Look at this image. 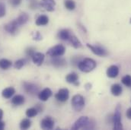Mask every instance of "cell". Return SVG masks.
<instances>
[{
	"label": "cell",
	"instance_id": "obj_32",
	"mask_svg": "<svg viewBox=\"0 0 131 130\" xmlns=\"http://www.w3.org/2000/svg\"><path fill=\"white\" fill-rule=\"evenodd\" d=\"M9 3L13 7H17L21 3V0H8Z\"/></svg>",
	"mask_w": 131,
	"mask_h": 130
},
{
	"label": "cell",
	"instance_id": "obj_7",
	"mask_svg": "<svg viewBox=\"0 0 131 130\" xmlns=\"http://www.w3.org/2000/svg\"><path fill=\"white\" fill-rule=\"evenodd\" d=\"M19 27H21L18 23L17 22L16 19L15 20H13L12 21H10L9 23H8L7 25H5V30L10 34H15L16 33Z\"/></svg>",
	"mask_w": 131,
	"mask_h": 130
},
{
	"label": "cell",
	"instance_id": "obj_20",
	"mask_svg": "<svg viewBox=\"0 0 131 130\" xmlns=\"http://www.w3.org/2000/svg\"><path fill=\"white\" fill-rule=\"evenodd\" d=\"M49 18L47 15H40L36 20V25L37 26H45L48 24Z\"/></svg>",
	"mask_w": 131,
	"mask_h": 130
},
{
	"label": "cell",
	"instance_id": "obj_6",
	"mask_svg": "<svg viewBox=\"0 0 131 130\" xmlns=\"http://www.w3.org/2000/svg\"><path fill=\"white\" fill-rule=\"evenodd\" d=\"M40 127L43 129H53L54 127V120L51 116H46L40 122Z\"/></svg>",
	"mask_w": 131,
	"mask_h": 130
},
{
	"label": "cell",
	"instance_id": "obj_14",
	"mask_svg": "<svg viewBox=\"0 0 131 130\" xmlns=\"http://www.w3.org/2000/svg\"><path fill=\"white\" fill-rule=\"evenodd\" d=\"M107 76L111 78H114L119 75V68L115 65H111L107 69Z\"/></svg>",
	"mask_w": 131,
	"mask_h": 130
},
{
	"label": "cell",
	"instance_id": "obj_15",
	"mask_svg": "<svg viewBox=\"0 0 131 130\" xmlns=\"http://www.w3.org/2000/svg\"><path fill=\"white\" fill-rule=\"evenodd\" d=\"M66 81L69 84L79 85V75L75 72L69 73L66 77Z\"/></svg>",
	"mask_w": 131,
	"mask_h": 130
},
{
	"label": "cell",
	"instance_id": "obj_8",
	"mask_svg": "<svg viewBox=\"0 0 131 130\" xmlns=\"http://www.w3.org/2000/svg\"><path fill=\"white\" fill-rule=\"evenodd\" d=\"M86 46L94 54L97 55L98 56H105L107 55V51L104 48H102L99 46H93L89 43H87Z\"/></svg>",
	"mask_w": 131,
	"mask_h": 130
},
{
	"label": "cell",
	"instance_id": "obj_22",
	"mask_svg": "<svg viewBox=\"0 0 131 130\" xmlns=\"http://www.w3.org/2000/svg\"><path fill=\"white\" fill-rule=\"evenodd\" d=\"M69 41L70 42L71 45L75 49H79V48H80L82 46V43L80 42V40L75 35L72 34L69 40Z\"/></svg>",
	"mask_w": 131,
	"mask_h": 130
},
{
	"label": "cell",
	"instance_id": "obj_23",
	"mask_svg": "<svg viewBox=\"0 0 131 130\" xmlns=\"http://www.w3.org/2000/svg\"><path fill=\"white\" fill-rule=\"evenodd\" d=\"M28 19H29V16L28 15V14H26V13H21V14L17 18L16 21H17V22L18 23V25H19L20 26H21V25H25V24L28 22Z\"/></svg>",
	"mask_w": 131,
	"mask_h": 130
},
{
	"label": "cell",
	"instance_id": "obj_29",
	"mask_svg": "<svg viewBox=\"0 0 131 130\" xmlns=\"http://www.w3.org/2000/svg\"><path fill=\"white\" fill-rule=\"evenodd\" d=\"M122 83L127 86V87H131V76L130 75H127L125 76H124L122 78V80H121Z\"/></svg>",
	"mask_w": 131,
	"mask_h": 130
},
{
	"label": "cell",
	"instance_id": "obj_11",
	"mask_svg": "<svg viewBox=\"0 0 131 130\" xmlns=\"http://www.w3.org/2000/svg\"><path fill=\"white\" fill-rule=\"evenodd\" d=\"M40 5L48 11H53L56 5V2L54 0H41Z\"/></svg>",
	"mask_w": 131,
	"mask_h": 130
},
{
	"label": "cell",
	"instance_id": "obj_25",
	"mask_svg": "<svg viewBox=\"0 0 131 130\" xmlns=\"http://www.w3.org/2000/svg\"><path fill=\"white\" fill-rule=\"evenodd\" d=\"M12 65V62L7 59H2L0 60V68L3 70L8 69Z\"/></svg>",
	"mask_w": 131,
	"mask_h": 130
},
{
	"label": "cell",
	"instance_id": "obj_33",
	"mask_svg": "<svg viewBox=\"0 0 131 130\" xmlns=\"http://www.w3.org/2000/svg\"><path fill=\"white\" fill-rule=\"evenodd\" d=\"M33 40H37V41L41 40H42V35L40 34V33L39 32V31H37V32L34 33V35L33 37Z\"/></svg>",
	"mask_w": 131,
	"mask_h": 130
},
{
	"label": "cell",
	"instance_id": "obj_5",
	"mask_svg": "<svg viewBox=\"0 0 131 130\" xmlns=\"http://www.w3.org/2000/svg\"><path fill=\"white\" fill-rule=\"evenodd\" d=\"M113 128L114 129L121 130L123 129V125L121 123V107L118 105L116 109L113 116Z\"/></svg>",
	"mask_w": 131,
	"mask_h": 130
},
{
	"label": "cell",
	"instance_id": "obj_35",
	"mask_svg": "<svg viewBox=\"0 0 131 130\" xmlns=\"http://www.w3.org/2000/svg\"><path fill=\"white\" fill-rule=\"evenodd\" d=\"M35 108L37 110L38 113H39V112H42V111H43V107H42V106H40V104H37V105H36V107H35Z\"/></svg>",
	"mask_w": 131,
	"mask_h": 130
},
{
	"label": "cell",
	"instance_id": "obj_37",
	"mask_svg": "<svg viewBox=\"0 0 131 130\" xmlns=\"http://www.w3.org/2000/svg\"><path fill=\"white\" fill-rule=\"evenodd\" d=\"M2 116H3V110L2 109H0V120H2Z\"/></svg>",
	"mask_w": 131,
	"mask_h": 130
},
{
	"label": "cell",
	"instance_id": "obj_12",
	"mask_svg": "<svg viewBox=\"0 0 131 130\" xmlns=\"http://www.w3.org/2000/svg\"><path fill=\"white\" fill-rule=\"evenodd\" d=\"M44 58H45L44 54L42 53H39V52H37V53L35 52L31 57L33 63L37 66H40L43 64L44 61Z\"/></svg>",
	"mask_w": 131,
	"mask_h": 130
},
{
	"label": "cell",
	"instance_id": "obj_18",
	"mask_svg": "<svg viewBox=\"0 0 131 130\" xmlns=\"http://www.w3.org/2000/svg\"><path fill=\"white\" fill-rule=\"evenodd\" d=\"M123 91V88L121 87V85L119 84H114L112 85L111 88V92L114 96H120L122 94Z\"/></svg>",
	"mask_w": 131,
	"mask_h": 130
},
{
	"label": "cell",
	"instance_id": "obj_1",
	"mask_svg": "<svg viewBox=\"0 0 131 130\" xmlns=\"http://www.w3.org/2000/svg\"><path fill=\"white\" fill-rule=\"evenodd\" d=\"M96 125L95 121L88 116H81L79 118L72 126V129H93Z\"/></svg>",
	"mask_w": 131,
	"mask_h": 130
},
{
	"label": "cell",
	"instance_id": "obj_27",
	"mask_svg": "<svg viewBox=\"0 0 131 130\" xmlns=\"http://www.w3.org/2000/svg\"><path fill=\"white\" fill-rule=\"evenodd\" d=\"M37 113H38V111L35 107L29 108L26 110V116L28 118H33V117L36 116L37 115Z\"/></svg>",
	"mask_w": 131,
	"mask_h": 130
},
{
	"label": "cell",
	"instance_id": "obj_4",
	"mask_svg": "<svg viewBox=\"0 0 131 130\" xmlns=\"http://www.w3.org/2000/svg\"><path fill=\"white\" fill-rule=\"evenodd\" d=\"M71 103H72V106L73 109L77 112L82 111L83 110V108L85 107V98L80 94L74 95L72 98Z\"/></svg>",
	"mask_w": 131,
	"mask_h": 130
},
{
	"label": "cell",
	"instance_id": "obj_17",
	"mask_svg": "<svg viewBox=\"0 0 131 130\" xmlns=\"http://www.w3.org/2000/svg\"><path fill=\"white\" fill-rule=\"evenodd\" d=\"M15 93V90L13 87H8L5 88L2 92V96L5 99H10Z\"/></svg>",
	"mask_w": 131,
	"mask_h": 130
},
{
	"label": "cell",
	"instance_id": "obj_36",
	"mask_svg": "<svg viewBox=\"0 0 131 130\" xmlns=\"http://www.w3.org/2000/svg\"><path fill=\"white\" fill-rule=\"evenodd\" d=\"M5 122H3V121L0 120V130L3 129L5 128Z\"/></svg>",
	"mask_w": 131,
	"mask_h": 130
},
{
	"label": "cell",
	"instance_id": "obj_13",
	"mask_svg": "<svg viewBox=\"0 0 131 130\" xmlns=\"http://www.w3.org/2000/svg\"><path fill=\"white\" fill-rule=\"evenodd\" d=\"M52 94H53L52 91L50 88H44L43 90H42L41 91H40L38 93V98L41 101H47L52 96Z\"/></svg>",
	"mask_w": 131,
	"mask_h": 130
},
{
	"label": "cell",
	"instance_id": "obj_38",
	"mask_svg": "<svg viewBox=\"0 0 131 130\" xmlns=\"http://www.w3.org/2000/svg\"><path fill=\"white\" fill-rule=\"evenodd\" d=\"M130 24H131V18H130Z\"/></svg>",
	"mask_w": 131,
	"mask_h": 130
},
{
	"label": "cell",
	"instance_id": "obj_31",
	"mask_svg": "<svg viewBox=\"0 0 131 130\" xmlns=\"http://www.w3.org/2000/svg\"><path fill=\"white\" fill-rule=\"evenodd\" d=\"M34 53H35V49L34 47H28V48H27V50L25 51L27 56H30V57H32Z\"/></svg>",
	"mask_w": 131,
	"mask_h": 130
},
{
	"label": "cell",
	"instance_id": "obj_3",
	"mask_svg": "<svg viewBox=\"0 0 131 130\" xmlns=\"http://www.w3.org/2000/svg\"><path fill=\"white\" fill-rule=\"evenodd\" d=\"M66 53V48L65 46L62 44H58L56 45L53 47H51L50 49H49L47 52V54L53 58V57H60L62 56L65 54Z\"/></svg>",
	"mask_w": 131,
	"mask_h": 130
},
{
	"label": "cell",
	"instance_id": "obj_34",
	"mask_svg": "<svg viewBox=\"0 0 131 130\" xmlns=\"http://www.w3.org/2000/svg\"><path fill=\"white\" fill-rule=\"evenodd\" d=\"M126 115H127V117L129 120H131V107L130 108H129V109L127 110Z\"/></svg>",
	"mask_w": 131,
	"mask_h": 130
},
{
	"label": "cell",
	"instance_id": "obj_28",
	"mask_svg": "<svg viewBox=\"0 0 131 130\" xmlns=\"http://www.w3.org/2000/svg\"><path fill=\"white\" fill-rule=\"evenodd\" d=\"M26 64V60L25 59H21L17 60L15 64H14V67L16 69H21L23 66H25V65Z\"/></svg>",
	"mask_w": 131,
	"mask_h": 130
},
{
	"label": "cell",
	"instance_id": "obj_9",
	"mask_svg": "<svg viewBox=\"0 0 131 130\" xmlns=\"http://www.w3.org/2000/svg\"><path fill=\"white\" fill-rule=\"evenodd\" d=\"M69 97V91L67 88H61L55 94V98L60 102H66Z\"/></svg>",
	"mask_w": 131,
	"mask_h": 130
},
{
	"label": "cell",
	"instance_id": "obj_21",
	"mask_svg": "<svg viewBox=\"0 0 131 130\" xmlns=\"http://www.w3.org/2000/svg\"><path fill=\"white\" fill-rule=\"evenodd\" d=\"M71 35V33L68 29H63L58 33V37L62 40H69Z\"/></svg>",
	"mask_w": 131,
	"mask_h": 130
},
{
	"label": "cell",
	"instance_id": "obj_16",
	"mask_svg": "<svg viewBox=\"0 0 131 130\" xmlns=\"http://www.w3.org/2000/svg\"><path fill=\"white\" fill-rule=\"evenodd\" d=\"M51 63L53 66H55L57 68H61V67H63L66 65V61L64 59L61 58V56L53 57V59L51 60Z\"/></svg>",
	"mask_w": 131,
	"mask_h": 130
},
{
	"label": "cell",
	"instance_id": "obj_26",
	"mask_svg": "<svg viewBox=\"0 0 131 130\" xmlns=\"http://www.w3.org/2000/svg\"><path fill=\"white\" fill-rule=\"evenodd\" d=\"M64 5H65L66 8L69 11H72L75 8V3L73 0H65Z\"/></svg>",
	"mask_w": 131,
	"mask_h": 130
},
{
	"label": "cell",
	"instance_id": "obj_24",
	"mask_svg": "<svg viewBox=\"0 0 131 130\" xmlns=\"http://www.w3.org/2000/svg\"><path fill=\"white\" fill-rule=\"evenodd\" d=\"M31 126V121L28 118L23 119L20 123V129H28Z\"/></svg>",
	"mask_w": 131,
	"mask_h": 130
},
{
	"label": "cell",
	"instance_id": "obj_2",
	"mask_svg": "<svg viewBox=\"0 0 131 130\" xmlns=\"http://www.w3.org/2000/svg\"><path fill=\"white\" fill-rule=\"evenodd\" d=\"M96 62L90 58H85L78 63L79 69L82 72H90L96 68Z\"/></svg>",
	"mask_w": 131,
	"mask_h": 130
},
{
	"label": "cell",
	"instance_id": "obj_19",
	"mask_svg": "<svg viewBox=\"0 0 131 130\" xmlns=\"http://www.w3.org/2000/svg\"><path fill=\"white\" fill-rule=\"evenodd\" d=\"M25 101V99L24 98V96L20 95V94L15 95L12 99V103L14 104L15 106H21L24 104Z\"/></svg>",
	"mask_w": 131,
	"mask_h": 130
},
{
	"label": "cell",
	"instance_id": "obj_10",
	"mask_svg": "<svg viewBox=\"0 0 131 130\" xmlns=\"http://www.w3.org/2000/svg\"><path fill=\"white\" fill-rule=\"evenodd\" d=\"M23 88L27 94H35L36 93H38V89H39L35 84H33L31 82H27V81H25L23 83Z\"/></svg>",
	"mask_w": 131,
	"mask_h": 130
},
{
	"label": "cell",
	"instance_id": "obj_30",
	"mask_svg": "<svg viewBox=\"0 0 131 130\" xmlns=\"http://www.w3.org/2000/svg\"><path fill=\"white\" fill-rule=\"evenodd\" d=\"M5 12H6V9H5V5L0 2V18L4 17L5 15Z\"/></svg>",
	"mask_w": 131,
	"mask_h": 130
}]
</instances>
